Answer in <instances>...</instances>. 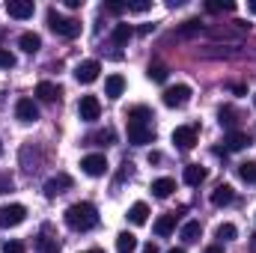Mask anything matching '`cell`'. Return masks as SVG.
Returning a JSON list of instances; mask_svg holds the SVG:
<instances>
[{
	"label": "cell",
	"instance_id": "6da1fadb",
	"mask_svg": "<svg viewBox=\"0 0 256 253\" xmlns=\"http://www.w3.org/2000/svg\"><path fill=\"white\" fill-rule=\"evenodd\" d=\"M155 140V128H152V110L146 104H137L128 110V143L131 146H146Z\"/></svg>",
	"mask_w": 256,
	"mask_h": 253
},
{
	"label": "cell",
	"instance_id": "7a4b0ae2",
	"mask_svg": "<svg viewBox=\"0 0 256 253\" xmlns=\"http://www.w3.org/2000/svg\"><path fill=\"white\" fill-rule=\"evenodd\" d=\"M63 218L74 232H90V230L98 226V212H96L92 202H72V206L66 208Z\"/></svg>",
	"mask_w": 256,
	"mask_h": 253
},
{
	"label": "cell",
	"instance_id": "3957f363",
	"mask_svg": "<svg viewBox=\"0 0 256 253\" xmlns=\"http://www.w3.org/2000/svg\"><path fill=\"white\" fill-rule=\"evenodd\" d=\"M48 27L57 36H63V39H78L80 36V21L78 18H66L57 9H48Z\"/></svg>",
	"mask_w": 256,
	"mask_h": 253
},
{
	"label": "cell",
	"instance_id": "277c9868",
	"mask_svg": "<svg viewBox=\"0 0 256 253\" xmlns=\"http://www.w3.org/2000/svg\"><path fill=\"white\" fill-rule=\"evenodd\" d=\"M161 102H164L167 108H185V104L191 102V86H188V84L167 86V90L161 92Z\"/></svg>",
	"mask_w": 256,
	"mask_h": 253
},
{
	"label": "cell",
	"instance_id": "5b68a950",
	"mask_svg": "<svg viewBox=\"0 0 256 253\" xmlns=\"http://www.w3.org/2000/svg\"><path fill=\"white\" fill-rule=\"evenodd\" d=\"M24 218H27V208L21 202H9V206L0 208V226L3 230H12V226L24 224Z\"/></svg>",
	"mask_w": 256,
	"mask_h": 253
},
{
	"label": "cell",
	"instance_id": "8992f818",
	"mask_svg": "<svg viewBox=\"0 0 256 253\" xmlns=\"http://www.w3.org/2000/svg\"><path fill=\"white\" fill-rule=\"evenodd\" d=\"M78 114L84 122H96L102 116V102L96 96H80V104H78Z\"/></svg>",
	"mask_w": 256,
	"mask_h": 253
},
{
	"label": "cell",
	"instance_id": "52a82bcc",
	"mask_svg": "<svg viewBox=\"0 0 256 253\" xmlns=\"http://www.w3.org/2000/svg\"><path fill=\"white\" fill-rule=\"evenodd\" d=\"M173 143L182 152H191L194 146H196V126H179L173 131Z\"/></svg>",
	"mask_w": 256,
	"mask_h": 253
},
{
	"label": "cell",
	"instance_id": "ba28073f",
	"mask_svg": "<svg viewBox=\"0 0 256 253\" xmlns=\"http://www.w3.org/2000/svg\"><path fill=\"white\" fill-rule=\"evenodd\" d=\"M6 12H9V18L27 21V18H33L36 6H33V0H6Z\"/></svg>",
	"mask_w": 256,
	"mask_h": 253
},
{
	"label": "cell",
	"instance_id": "9c48e42d",
	"mask_svg": "<svg viewBox=\"0 0 256 253\" xmlns=\"http://www.w3.org/2000/svg\"><path fill=\"white\" fill-rule=\"evenodd\" d=\"M15 116H18V122H36L39 120V108H36V102L33 98H18L15 102Z\"/></svg>",
	"mask_w": 256,
	"mask_h": 253
},
{
	"label": "cell",
	"instance_id": "30bf717a",
	"mask_svg": "<svg viewBox=\"0 0 256 253\" xmlns=\"http://www.w3.org/2000/svg\"><path fill=\"white\" fill-rule=\"evenodd\" d=\"M80 170L86 176H104L108 173V158L104 155H86V158H80Z\"/></svg>",
	"mask_w": 256,
	"mask_h": 253
},
{
	"label": "cell",
	"instance_id": "8fae6325",
	"mask_svg": "<svg viewBox=\"0 0 256 253\" xmlns=\"http://www.w3.org/2000/svg\"><path fill=\"white\" fill-rule=\"evenodd\" d=\"M98 72H102L98 60H84L74 68V78H78V84H92V80H98Z\"/></svg>",
	"mask_w": 256,
	"mask_h": 253
},
{
	"label": "cell",
	"instance_id": "7c38bea8",
	"mask_svg": "<svg viewBox=\"0 0 256 253\" xmlns=\"http://www.w3.org/2000/svg\"><path fill=\"white\" fill-rule=\"evenodd\" d=\"M68 188H72V176H68V173H57V176H51V179L45 182V196L54 200V196H60V194L68 190Z\"/></svg>",
	"mask_w": 256,
	"mask_h": 253
},
{
	"label": "cell",
	"instance_id": "4fadbf2b",
	"mask_svg": "<svg viewBox=\"0 0 256 253\" xmlns=\"http://www.w3.org/2000/svg\"><path fill=\"white\" fill-rule=\"evenodd\" d=\"M224 146H226V152H238V149L250 146V137L244 131H226L224 134Z\"/></svg>",
	"mask_w": 256,
	"mask_h": 253
},
{
	"label": "cell",
	"instance_id": "5bb4252c",
	"mask_svg": "<svg viewBox=\"0 0 256 253\" xmlns=\"http://www.w3.org/2000/svg\"><path fill=\"white\" fill-rule=\"evenodd\" d=\"M152 230H155V236H158V238H167V236L176 230V212H170V214H161V218L155 220V226H152Z\"/></svg>",
	"mask_w": 256,
	"mask_h": 253
},
{
	"label": "cell",
	"instance_id": "9a60e30c",
	"mask_svg": "<svg viewBox=\"0 0 256 253\" xmlns=\"http://www.w3.org/2000/svg\"><path fill=\"white\" fill-rule=\"evenodd\" d=\"M36 250H39V253H60V242L51 236V230H48V226H45V230H42V236L36 238Z\"/></svg>",
	"mask_w": 256,
	"mask_h": 253
},
{
	"label": "cell",
	"instance_id": "2e32d148",
	"mask_svg": "<svg viewBox=\"0 0 256 253\" xmlns=\"http://www.w3.org/2000/svg\"><path fill=\"white\" fill-rule=\"evenodd\" d=\"M236 200V190H232V185H218V188L212 190V206H230Z\"/></svg>",
	"mask_w": 256,
	"mask_h": 253
},
{
	"label": "cell",
	"instance_id": "e0dca14e",
	"mask_svg": "<svg viewBox=\"0 0 256 253\" xmlns=\"http://www.w3.org/2000/svg\"><path fill=\"white\" fill-rule=\"evenodd\" d=\"M18 48H21L24 54H36V51L42 48L39 33H21V36H18Z\"/></svg>",
	"mask_w": 256,
	"mask_h": 253
},
{
	"label": "cell",
	"instance_id": "ac0fdd59",
	"mask_svg": "<svg viewBox=\"0 0 256 253\" xmlns=\"http://www.w3.org/2000/svg\"><path fill=\"white\" fill-rule=\"evenodd\" d=\"M122 90H126V78H122V74H110V78L104 80V96H108V98H120Z\"/></svg>",
	"mask_w": 256,
	"mask_h": 253
},
{
	"label": "cell",
	"instance_id": "d6986e66",
	"mask_svg": "<svg viewBox=\"0 0 256 253\" xmlns=\"http://www.w3.org/2000/svg\"><path fill=\"white\" fill-rule=\"evenodd\" d=\"M182 179H185V185L196 188L200 182H206V167H200V164H188L185 173H182Z\"/></svg>",
	"mask_w": 256,
	"mask_h": 253
},
{
	"label": "cell",
	"instance_id": "ffe728a7",
	"mask_svg": "<svg viewBox=\"0 0 256 253\" xmlns=\"http://www.w3.org/2000/svg\"><path fill=\"white\" fill-rule=\"evenodd\" d=\"M36 96H39L42 102H57V98H60V86H54L51 80H42V84L36 86Z\"/></svg>",
	"mask_w": 256,
	"mask_h": 253
},
{
	"label": "cell",
	"instance_id": "44dd1931",
	"mask_svg": "<svg viewBox=\"0 0 256 253\" xmlns=\"http://www.w3.org/2000/svg\"><path fill=\"white\" fill-rule=\"evenodd\" d=\"M146 218H149V206H146V202H134V206L128 208V220H131L134 226L146 224Z\"/></svg>",
	"mask_w": 256,
	"mask_h": 253
},
{
	"label": "cell",
	"instance_id": "7402d4cb",
	"mask_svg": "<svg viewBox=\"0 0 256 253\" xmlns=\"http://www.w3.org/2000/svg\"><path fill=\"white\" fill-rule=\"evenodd\" d=\"M137 250V236L134 232H120L116 236V253H134Z\"/></svg>",
	"mask_w": 256,
	"mask_h": 253
},
{
	"label": "cell",
	"instance_id": "603a6c76",
	"mask_svg": "<svg viewBox=\"0 0 256 253\" xmlns=\"http://www.w3.org/2000/svg\"><path fill=\"white\" fill-rule=\"evenodd\" d=\"M131 36H134V27H131V24H116V27H114V33H110L114 45H128V42H131Z\"/></svg>",
	"mask_w": 256,
	"mask_h": 253
},
{
	"label": "cell",
	"instance_id": "cb8c5ba5",
	"mask_svg": "<svg viewBox=\"0 0 256 253\" xmlns=\"http://www.w3.org/2000/svg\"><path fill=\"white\" fill-rule=\"evenodd\" d=\"M173 190H176V182H173V179H155V182H152V194H155L158 200H167Z\"/></svg>",
	"mask_w": 256,
	"mask_h": 253
},
{
	"label": "cell",
	"instance_id": "d4e9b609",
	"mask_svg": "<svg viewBox=\"0 0 256 253\" xmlns=\"http://www.w3.org/2000/svg\"><path fill=\"white\" fill-rule=\"evenodd\" d=\"M200 236H202V226H200V220H188V224L182 226V242L194 244V242H200Z\"/></svg>",
	"mask_w": 256,
	"mask_h": 253
},
{
	"label": "cell",
	"instance_id": "484cf974",
	"mask_svg": "<svg viewBox=\"0 0 256 253\" xmlns=\"http://www.w3.org/2000/svg\"><path fill=\"white\" fill-rule=\"evenodd\" d=\"M218 120H220V126L224 128H230V131H236V122H238V114H236V108H220L218 110Z\"/></svg>",
	"mask_w": 256,
	"mask_h": 253
},
{
	"label": "cell",
	"instance_id": "4316f807",
	"mask_svg": "<svg viewBox=\"0 0 256 253\" xmlns=\"http://www.w3.org/2000/svg\"><path fill=\"white\" fill-rule=\"evenodd\" d=\"M238 179L242 182H256V161H244V164H238Z\"/></svg>",
	"mask_w": 256,
	"mask_h": 253
},
{
	"label": "cell",
	"instance_id": "83f0119b",
	"mask_svg": "<svg viewBox=\"0 0 256 253\" xmlns=\"http://www.w3.org/2000/svg\"><path fill=\"white\" fill-rule=\"evenodd\" d=\"M146 74H149V80H155V84H164V80H167V66L152 63L149 68H146Z\"/></svg>",
	"mask_w": 256,
	"mask_h": 253
},
{
	"label": "cell",
	"instance_id": "f1b7e54d",
	"mask_svg": "<svg viewBox=\"0 0 256 253\" xmlns=\"http://www.w3.org/2000/svg\"><path fill=\"white\" fill-rule=\"evenodd\" d=\"M206 9H208V12H232L236 3H232V0H208Z\"/></svg>",
	"mask_w": 256,
	"mask_h": 253
},
{
	"label": "cell",
	"instance_id": "f546056e",
	"mask_svg": "<svg viewBox=\"0 0 256 253\" xmlns=\"http://www.w3.org/2000/svg\"><path fill=\"white\" fill-rule=\"evenodd\" d=\"M86 143H92V146H110L114 143V131H98V134L86 137Z\"/></svg>",
	"mask_w": 256,
	"mask_h": 253
},
{
	"label": "cell",
	"instance_id": "4dcf8cb0",
	"mask_svg": "<svg viewBox=\"0 0 256 253\" xmlns=\"http://www.w3.org/2000/svg\"><path fill=\"white\" fill-rule=\"evenodd\" d=\"M214 236H218V238H220V242H232V238H236V236H238V230H236V224H220V226H218V232H214Z\"/></svg>",
	"mask_w": 256,
	"mask_h": 253
},
{
	"label": "cell",
	"instance_id": "1f68e13d",
	"mask_svg": "<svg viewBox=\"0 0 256 253\" xmlns=\"http://www.w3.org/2000/svg\"><path fill=\"white\" fill-rule=\"evenodd\" d=\"M196 33H202V24H200V21H185V24H182V27H179V36H196Z\"/></svg>",
	"mask_w": 256,
	"mask_h": 253
},
{
	"label": "cell",
	"instance_id": "d6a6232c",
	"mask_svg": "<svg viewBox=\"0 0 256 253\" xmlns=\"http://www.w3.org/2000/svg\"><path fill=\"white\" fill-rule=\"evenodd\" d=\"M15 66V54L9 48H0V68H12Z\"/></svg>",
	"mask_w": 256,
	"mask_h": 253
},
{
	"label": "cell",
	"instance_id": "836d02e7",
	"mask_svg": "<svg viewBox=\"0 0 256 253\" xmlns=\"http://www.w3.org/2000/svg\"><path fill=\"white\" fill-rule=\"evenodd\" d=\"M146 9H152V3H149V0H134V3H126V12H146Z\"/></svg>",
	"mask_w": 256,
	"mask_h": 253
},
{
	"label": "cell",
	"instance_id": "e575fe53",
	"mask_svg": "<svg viewBox=\"0 0 256 253\" xmlns=\"http://www.w3.org/2000/svg\"><path fill=\"white\" fill-rule=\"evenodd\" d=\"M3 253H24V244L12 238V242H6V244H3Z\"/></svg>",
	"mask_w": 256,
	"mask_h": 253
},
{
	"label": "cell",
	"instance_id": "d590c367",
	"mask_svg": "<svg viewBox=\"0 0 256 253\" xmlns=\"http://www.w3.org/2000/svg\"><path fill=\"white\" fill-rule=\"evenodd\" d=\"M104 9H108L110 15H122V12H126V3H104Z\"/></svg>",
	"mask_w": 256,
	"mask_h": 253
},
{
	"label": "cell",
	"instance_id": "8d00e7d4",
	"mask_svg": "<svg viewBox=\"0 0 256 253\" xmlns=\"http://www.w3.org/2000/svg\"><path fill=\"white\" fill-rule=\"evenodd\" d=\"M161 161V152H149V164H158Z\"/></svg>",
	"mask_w": 256,
	"mask_h": 253
},
{
	"label": "cell",
	"instance_id": "74e56055",
	"mask_svg": "<svg viewBox=\"0 0 256 253\" xmlns=\"http://www.w3.org/2000/svg\"><path fill=\"white\" fill-rule=\"evenodd\" d=\"M202 253H224V248H220V244H212V248H206Z\"/></svg>",
	"mask_w": 256,
	"mask_h": 253
},
{
	"label": "cell",
	"instance_id": "f35d334b",
	"mask_svg": "<svg viewBox=\"0 0 256 253\" xmlns=\"http://www.w3.org/2000/svg\"><path fill=\"white\" fill-rule=\"evenodd\" d=\"M143 253H158V248H155V244H152V242H149V244H146V248H143Z\"/></svg>",
	"mask_w": 256,
	"mask_h": 253
},
{
	"label": "cell",
	"instance_id": "ab89813d",
	"mask_svg": "<svg viewBox=\"0 0 256 253\" xmlns=\"http://www.w3.org/2000/svg\"><path fill=\"white\" fill-rule=\"evenodd\" d=\"M250 253H256V236L250 238Z\"/></svg>",
	"mask_w": 256,
	"mask_h": 253
},
{
	"label": "cell",
	"instance_id": "60d3db41",
	"mask_svg": "<svg viewBox=\"0 0 256 253\" xmlns=\"http://www.w3.org/2000/svg\"><path fill=\"white\" fill-rule=\"evenodd\" d=\"M84 253H104V250H98V248H92V250H84Z\"/></svg>",
	"mask_w": 256,
	"mask_h": 253
},
{
	"label": "cell",
	"instance_id": "b9f144b4",
	"mask_svg": "<svg viewBox=\"0 0 256 253\" xmlns=\"http://www.w3.org/2000/svg\"><path fill=\"white\" fill-rule=\"evenodd\" d=\"M250 12H254V15H256V0H254V3H250Z\"/></svg>",
	"mask_w": 256,
	"mask_h": 253
},
{
	"label": "cell",
	"instance_id": "7bdbcfd3",
	"mask_svg": "<svg viewBox=\"0 0 256 253\" xmlns=\"http://www.w3.org/2000/svg\"><path fill=\"white\" fill-rule=\"evenodd\" d=\"M170 253H185V250H182V248H173V250H170Z\"/></svg>",
	"mask_w": 256,
	"mask_h": 253
},
{
	"label": "cell",
	"instance_id": "ee69618b",
	"mask_svg": "<svg viewBox=\"0 0 256 253\" xmlns=\"http://www.w3.org/2000/svg\"><path fill=\"white\" fill-rule=\"evenodd\" d=\"M0 155H3V143H0Z\"/></svg>",
	"mask_w": 256,
	"mask_h": 253
},
{
	"label": "cell",
	"instance_id": "f6af8a7d",
	"mask_svg": "<svg viewBox=\"0 0 256 253\" xmlns=\"http://www.w3.org/2000/svg\"><path fill=\"white\" fill-rule=\"evenodd\" d=\"M254 104H256V92H254Z\"/></svg>",
	"mask_w": 256,
	"mask_h": 253
}]
</instances>
